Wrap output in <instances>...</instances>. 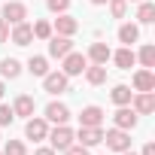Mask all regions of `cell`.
Returning <instances> with one entry per match:
<instances>
[{"label": "cell", "mask_w": 155, "mask_h": 155, "mask_svg": "<svg viewBox=\"0 0 155 155\" xmlns=\"http://www.w3.org/2000/svg\"><path fill=\"white\" fill-rule=\"evenodd\" d=\"M104 143H107L113 152H125V149H131V131L110 128V131H104Z\"/></svg>", "instance_id": "obj_1"}, {"label": "cell", "mask_w": 155, "mask_h": 155, "mask_svg": "<svg viewBox=\"0 0 155 155\" xmlns=\"http://www.w3.org/2000/svg\"><path fill=\"white\" fill-rule=\"evenodd\" d=\"M61 61H64V67H61L64 76H79V73H85V67H88V58L79 55V52H67Z\"/></svg>", "instance_id": "obj_2"}, {"label": "cell", "mask_w": 155, "mask_h": 155, "mask_svg": "<svg viewBox=\"0 0 155 155\" xmlns=\"http://www.w3.org/2000/svg\"><path fill=\"white\" fill-rule=\"evenodd\" d=\"M43 88H46L49 94H64V91L70 88V76H64L61 70L46 73V76H43Z\"/></svg>", "instance_id": "obj_3"}, {"label": "cell", "mask_w": 155, "mask_h": 155, "mask_svg": "<svg viewBox=\"0 0 155 155\" xmlns=\"http://www.w3.org/2000/svg\"><path fill=\"white\" fill-rule=\"evenodd\" d=\"M46 137H49V143H52L55 152H64V149L73 143V131H70L67 125H55V131H49Z\"/></svg>", "instance_id": "obj_4"}, {"label": "cell", "mask_w": 155, "mask_h": 155, "mask_svg": "<svg viewBox=\"0 0 155 155\" xmlns=\"http://www.w3.org/2000/svg\"><path fill=\"white\" fill-rule=\"evenodd\" d=\"M101 125H104V110H101L97 104L82 107V113H79V128H101Z\"/></svg>", "instance_id": "obj_5"}, {"label": "cell", "mask_w": 155, "mask_h": 155, "mask_svg": "<svg viewBox=\"0 0 155 155\" xmlns=\"http://www.w3.org/2000/svg\"><path fill=\"white\" fill-rule=\"evenodd\" d=\"M113 125L122 128V131H134V128H137V113L131 110V104H128V107H119V110L113 113Z\"/></svg>", "instance_id": "obj_6"}, {"label": "cell", "mask_w": 155, "mask_h": 155, "mask_svg": "<svg viewBox=\"0 0 155 155\" xmlns=\"http://www.w3.org/2000/svg\"><path fill=\"white\" fill-rule=\"evenodd\" d=\"M28 18V6L18 3V0H9V3H3V21L6 25H18Z\"/></svg>", "instance_id": "obj_7"}, {"label": "cell", "mask_w": 155, "mask_h": 155, "mask_svg": "<svg viewBox=\"0 0 155 155\" xmlns=\"http://www.w3.org/2000/svg\"><path fill=\"white\" fill-rule=\"evenodd\" d=\"M73 140L85 149H91V146L104 143V128H79V134H73Z\"/></svg>", "instance_id": "obj_8"}, {"label": "cell", "mask_w": 155, "mask_h": 155, "mask_svg": "<svg viewBox=\"0 0 155 155\" xmlns=\"http://www.w3.org/2000/svg\"><path fill=\"white\" fill-rule=\"evenodd\" d=\"M131 104H134L131 110H134L137 116H149V113L155 110V94H152V91H137V94L131 97Z\"/></svg>", "instance_id": "obj_9"}, {"label": "cell", "mask_w": 155, "mask_h": 155, "mask_svg": "<svg viewBox=\"0 0 155 155\" xmlns=\"http://www.w3.org/2000/svg\"><path fill=\"white\" fill-rule=\"evenodd\" d=\"M46 134H49V122L46 119H28V125H25V137L28 140H34V143H40V140H46Z\"/></svg>", "instance_id": "obj_10"}, {"label": "cell", "mask_w": 155, "mask_h": 155, "mask_svg": "<svg viewBox=\"0 0 155 155\" xmlns=\"http://www.w3.org/2000/svg\"><path fill=\"white\" fill-rule=\"evenodd\" d=\"M67 52H73V40L70 37H61V34L49 37V58H64Z\"/></svg>", "instance_id": "obj_11"}, {"label": "cell", "mask_w": 155, "mask_h": 155, "mask_svg": "<svg viewBox=\"0 0 155 155\" xmlns=\"http://www.w3.org/2000/svg\"><path fill=\"white\" fill-rule=\"evenodd\" d=\"M9 40H12L15 46H31V40H34V28H31L28 21H18V25H12Z\"/></svg>", "instance_id": "obj_12"}, {"label": "cell", "mask_w": 155, "mask_h": 155, "mask_svg": "<svg viewBox=\"0 0 155 155\" xmlns=\"http://www.w3.org/2000/svg\"><path fill=\"white\" fill-rule=\"evenodd\" d=\"M46 122L67 125V122H70V110H67V104H58V101H52V104L46 107Z\"/></svg>", "instance_id": "obj_13"}, {"label": "cell", "mask_w": 155, "mask_h": 155, "mask_svg": "<svg viewBox=\"0 0 155 155\" xmlns=\"http://www.w3.org/2000/svg\"><path fill=\"white\" fill-rule=\"evenodd\" d=\"M52 31H58L61 37H73L76 31H79V21H76L73 15H67V12H61V15L55 18V25H52Z\"/></svg>", "instance_id": "obj_14"}, {"label": "cell", "mask_w": 155, "mask_h": 155, "mask_svg": "<svg viewBox=\"0 0 155 155\" xmlns=\"http://www.w3.org/2000/svg\"><path fill=\"white\" fill-rule=\"evenodd\" d=\"M134 91H155V73L152 70L140 67L134 73Z\"/></svg>", "instance_id": "obj_15"}, {"label": "cell", "mask_w": 155, "mask_h": 155, "mask_svg": "<svg viewBox=\"0 0 155 155\" xmlns=\"http://www.w3.org/2000/svg\"><path fill=\"white\" fill-rule=\"evenodd\" d=\"M110 58L116 61V67H119V70H131V67L137 64V55H134V49H131V46H122V49H119V52H113Z\"/></svg>", "instance_id": "obj_16"}, {"label": "cell", "mask_w": 155, "mask_h": 155, "mask_svg": "<svg viewBox=\"0 0 155 155\" xmlns=\"http://www.w3.org/2000/svg\"><path fill=\"white\" fill-rule=\"evenodd\" d=\"M34 110H37V104H34V97H31V94H18V97L12 101V113H15V116H21V119H31V116H34Z\"/></svg>", "instance_id": "obj_17"}, {"label": "cell", "mask_w": 155, "mask_h": 155, "mask_svg": "<svg viewBox=\"0 0 155 155\" xmlns=\"http://www.w3.org/2000/svg\"><path fill=\"white\" fill-rule=\"evenodd\" d=\"M110 55H113V49H110L107 43H91L85 58H88L91 64H107V61H110Z\"/></svg>", "instance_id": "obj_18"}, {"label": "cell", "mask_w": 155, "mask_h": 155, "mask_svg": "<svg viewBox=\"0 0 155 155\" xmlns=\"http://www.w3.org/2000/svg\"><path fill=\"white\" fill-rule=\"evenodd\" d=\"M0 76L3 79H18L21 76V61L18 58H3L0 61Z\"/></svg>", "instance_id": "obj_19"}, {"label": "cell", "mask_w": 155, "mask_h": 155, "mask_svg": "<svg viewBox=\"0 0 155 155\" xmlns=\"http://www.w3.org/2000/svg\"><path fill=\"white\" fill-rule=\"evenodd\" d=\"M85 82H88V85H104V82H107V64H91V67H85Z\"/></svg>", "instance_id": "obj_20"}, {"label": "cell", "mask_w": 155, "mask_h": 155, "mask_svg": "<svg viewBox=\"0 0 155 155\" xmlns=\"http://www.w3.org/2000/svg\"><path fill=\"white\" fill-rule=\"evenodd\" d=\"M140 40V28L137 25H131V21H125L122 28H119V43H125V46H134Z\"/></svg>", "instance_id": "obj_21"}, {"label": "cell", "mask_w": 155, "mask_h": 155, "mask_svg": "<svg viewBox=\"0 0 155 155\" xmlns=\"http://www.w3.org/2000/svg\"><path fill=\"white\" fill-rule=\"evenodd\" d=\"M28 73H31V76H46V73H49V58L31 55V58H28Z\"/></svg>", "instance_id": "obj_22"}, {"label": "cell", "mask_w": 155, "mask_h": 155, "mask_svg": "<svg viewBox=\"0 0 155 155\" xmlns=\"http://www.w3.org/2000/svg\"><path fill=\"white\" fill-rule=\"evenodd\" d=\"M110 97H113L116 107H128L131 97H134V91H131V85H116V88L110 91Z\"/></svg>", "instance_id": "obj_23"}, {"label": "cell", "mask_w": 155, "mask_h": 155, "mask_svg": "<svg viewBox=\"0 0 155 155\" xmlns=\"http://www.w3.org/2000/svg\"><path fill=\"white\" fill-rule=\"evenodd\" d=\"M137 21H140V25H152V21H155V3L143 0V3L137 6Z\"/></svg>", "instance_id": "obj_24"}, {"label": "cell", "mask_w": 155, "mask_h": 155, "mask_svg": "<svg viewBox=\"0 0 155 155\" xmlns=\"http://www.w3.org/2000/svg\"><path fill=\"white\" fill-rule=\"evenodd\" d=\"M137 61H140L146 70H152V67H155V46H149V43H146V46H140V52H137Z\"/></svg>", "instance_id": "obj_25"}, {"label": "cell", "mask_w": 155, "mask_h": 155, "mask_svg": "<svg viewBox=\"0 0 155 155\" xmlns=\"http://www.w3.org/2000/svg\"><path fill=\"white\" fill-rule=\"evenodd\" d=\"M31 28H34V40H49V37H52V34H55V31H52V25H49V21H34V25H31Z\"/></svg>", "instance_id": "obj_26"}, {"label": "cell", "mask_w": 155, "mask_h": 155, "mask_svg": "<svg viewBox=\"0 0 155 155\" xmlns=\"http://www.w3.org/2000/svg\"><path fill=\"white\" fill-rule=\"evenodd\" d=\"M3 155H28V149H25V143H21V140H6Z\"/></svg>", "instance_id": "obj_27"}, {"label": "cell", "mask_w": 155, "mask_h": 155, "mask_svg": "<svg viewBox=\"0 0 155 155\" xmlns=\"http://www.w3.org/2000/svg\"><path fill=\"white\" fill-rule=\"evenodd\" d=\"M107 3H110L113 18H125V12H128V0H107Z\"/></svg>", "instance_id": "obj_28"}, {"label": "cell", "mask_w": 155, "mask_h": 155, "mask_svg": "<svg viewBox=\"0 0 155 155\" xmlns=\"http://www.w3.org/2000/svg\"><path fill=\"white\" fill-rule=\"evenodd\" d=\"M46 6H49V12L61 15V12H67V9H70V0H46Z\"/></svg>", "instance_id": "obj_29"}, {"label": "cell", "mask_w": 155, "mask_h": 155, "mask_svg": "<svg viewBox=\"0 0 155 155\" xmlns=\"http://www.w3.org/2000/svg\"><path fill=\"white\" fill-rule=\"evenodd\" d=\"M12 119H15L12 107H6V104H0V128H6V125H12Z\"/></svg>", "instance_id": "obj_30"}, {"label": "cell", "mask_w": 155, "mask_h": 155, "mask_svg": "<svg viewBox=\"0 0 155 155\" xmlns=\"http://www.w3.org/2000/svg\"><path fill=\"white\" fill-rule=\"evenodd\" d=\"M64 155H88V149H85V146H79V143H70V146L64 149Z\"/></svg>", "instance_id": "obj_31"}, {"label": "cell", "mask_w": 155, "mask_h": 155, "mask_svg": "<svg viewBox=\"0 0 155 155\" xmlns=\"http://www.w3.org/2000/svg\"><path fill=\"white\" fill-rule=\"evenodd\" d=\"M6 40H9V25H6L3 18H0V46H3Z\"/></svg>", "instance_id": "obj_32"}, {"label": "cell", "mask_w": 155, "mask_h": 155, "mask_svg": "<svg viewBox=\"0 0 155 155\" xmlns=\"http://www.w3.org/2000/svg\"><path fill=\"white\" fill-rule=\"evenodd\" d=\"M34 155H55V149H52V146H40Z\"/></svg>", "instance_id": "obj_33"}, {"label": "cell", "mask_w": 155, "mask_h": 155, "mask_svg": "<svg viewBox=\"0 0 155 155\" xmlns=\"http://www.w3.org/2000/svg\"><path fill=\"white\" fill-rule=\"evenodd\" d=\"M140 155H155V143H146V146H143V152H140Z\"/></svg>", "instance_id": "obj_34"}, {"label": "cell", "mask_w": 155, "mask_h": 155, "mask_svg": "<svg viewBox=\"0 0 155 155\" xmlns=\"http://www.w3.org/2000/svg\"><path fill=\"white\" fill-rule=\"evenodd\" d=\"M3 94H6V85H3V79H0V101H3Z\"/></svg>", "instance_id": "obj_35"}, {"label": "cell", "mask_w": 155, "mask_h": 155, "mask_svg": "<svg viewBox=\"0 0 155 155\" xmlns=\"http://www.w3.org/2000/svg\"><path fill=\"white\" fill-rule=\"evenodd\" d=\"M91 3H94V6H104V3H107V0H91Z\"/></svg>", "instance_id": "obj_36"}, {"label": "cell", "mask_w": 155, "mask_h": 155, "mask_svg": "<svg viewBox=\"0 0 155 155\" xmlns=\"http://www.w3.org/2000/svg\"><path fill=\"white\" fill-rule=\"evenodd\" d=\"M119 155H137V152H131V149H125V152H119Z\"/></svg>", "instance_id": "obj_37"}, {"label": "cell", "mask_w": 155, "mask_h": 155, "mask_svg": "<svg viewBox=\"0 0 155 155\" xmlns=\"http://www.w3.org/2000/svg\"><path fill=\"white\" fill-rule=\"evenodd\" d=\"M128 3H143V0H128Z\"/></svg>", "instance_id": "obj_38"}, {"label": "cell", "mask_w": 155, "mask_h": 155, "mask_svg": "<svg viewBox=\"0 0 155 155\" xmlns=\"http://www.w3.org/2000/svg\"><path fill=\"white\" fill-rule=\"evenodd\" d=\"M0 155H3V152H0Z\"/></svg>", "instance_id": "obj_39"}]
</instances>
